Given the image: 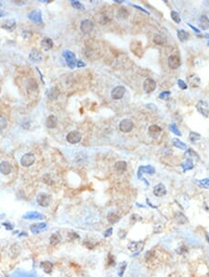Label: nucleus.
Returning <instances> with one entry per match:
<instances>
[{"label": "nucleus", "mask_w": 209, "mask_h": 277, "mask_svg": "<svg viewBox=\"0 0 209 277\" xmlns=\"http://www.w3.org/2000/svg\"><path fill=\"white\" fill-rule=\"evenodd\" d=\"M62 55H63V57L66 61V64L70 68L73 69L76 66L77 60H76L75 54L73 51H68V50H64L63 51H62Z\"/></svg>", "instance_id": "nucleus-1"}, {"label": "nucleus", "mask_w": 209, "mask_h": 277, "mask_svg": "<svg viewBox=\"0 0 209 277\" xmlns=\"http://www.w3.org/2000/svg\"><path fill=\"white\" fill-rule=\"evenodd\" d=\"M34 162H36V156H34L33 153H26L24 154L22 159H20V164H22L23 167H30L32 166Z\"/></svg>", "instance_id": "nucleus-2"}, {"label": "nucleus", "mask_w": 209, "mask_h": 277, "mask_svg": "<svg viewBox=\"0 0 209 277\" xmlns=\"http://www.w3.org/2000/svg\"><path fill=\"white\" fill-rule=\"evenodd\" d=\"M81 139H82V135H81V134L79 133V132H77V131L70 132V133L66 136L67 142L70 143V144H73V145L79 143L81 141Z\"/></svg>", "instance_id": "nucleus-3"}, {"label": "nucleus", "mask_w": 209, "mask_h": 277, "mask_svg": "<svg viewBox=\"0 0 209 277\" xmlns=\"http://www.w3.org/2000/svg\"><path fill=\"white\" fill-rule=\"evenodd\" d=\"M125 93V88L124 86H116L113 89L111 93V96L114 100H120Z\"/></svg>", "instance_id": "nucleus-4"}, {"label": "nucleus", "mask_w": 209, "mask_h": 277, "mask_svg": "<svg viewBox=\"0 0 209 277\" xmlns=\"http://www.w3.org/2000/svg\"><path fill=\"white\" fill-rule=\"evenodd\" d=\"M36 202L37 204L42 206V207H47L50 204L51 202V197L50 195L47 194V193H40L38 194L37 198H36Z\"/></svg>", "instance_id": "nucleus-5"}, {"label": "nucleus", "mask_w": 209, "mask_h": 277, "mask_svg": "<svg viewBox=\"0 0 209 277\" xmlns=\"http://www.w3.org/2000/svg\"><path fill=\"white\" fill-rule=\"evenodd\" d=\"M134 128V124L130 120L128 119H125L123 120H121V122L119 123V129L122 133H129Z\"/></svg>", "instance_id": "nucleus-6"}, {"label": "nucleus", "mask_w": 209, "mask_h": 277, "mask_svg": "<svg viewBox=\"0 0 209 277\" xmlns=\"http://www.w3.org/2000/svg\"><path fill=\"white\" fill-rule=\"evenodd\" d=\"M28 18H29V20H31L32 22L36 23L37 24H43L42 13H41V10H36L31 11L29 14H28Z\"/></svg>", "instance_id": "nucleus-7"}, {"label": "nucleus", "mask_w": 209, "mask_h": 277, "mask_svg": "<svg viewBox=\"0 0 209 277\" xmlns=\"http://www.w3.org/2000/svg\"><path fill=\"white\" fill-rule=\"evenodd\" d=\"M155 173V169L151 165H146V166H141L138 170V178H142V176L144 174L148 175H153Z\"/></svg>", "instance_id": "nucleus-8"}, {"label": "nucleus", "mask_w": 209, "mask_h": 277, "mask_svg": "<svg viewBox=\"0 0 209 277\" xmlns=\"http://www.w3.org/2000/svg\"><path fill=\"white\" fill-rule=\"evenodd\" d=\"M80 29L84 34H88L94 29V23L90 20H84L81 22Z\"/></svg>", "instance_id": "nucleus-9"}, {"label": "nucleus", "mask_w": 209, "mask_h": 277, "mask_svg": "<svg viewBox=\"0 0 209 277\" xmlns=\"http://www.w3.org/2000/svg\"><path fill=\"white\" fill-rule=\"evenodd\" d=\"M155 89H156V82L154 80L152 79H145V81L143 82V90L145 91V93H152L153 91H155Z\"/></svg>", "instance_id": "nucleus-10"}, {"label": "nucleus", "mask_w": 209, "mask_h": 277, "mask_svg": "<svg viewBox=\"0 0 209 277\" xmlns=\"http://www.w3.org/2000/svg\"><path fill=\"white\" fill-rule=\"evenodd\" d=\"M29 59L32 63H40L43 59V56H42V53L39 50L33 49L29 53Z\"/></svg>", "instance_id": "nucleus-11"}, {"label": "nucleus", "mask_w": 209, "mask_h": 277, "mask_svg": "<svg viewBox=\"0 0 209 277\" xmlns=\"http://www.w3.org/2000/svg\"><path fill=\"white\" fill-rule=\"evenodd\" d=\"M16 26H17V24H16V21L13 20V19H9V20H7L5 22H3L1 27L6 30V31H9V32H12L16 29Z\"/></svg>", "instance_id": "nucleus-12"}, {"label": "nucleus", "mask_w": 209, "mask_h": 277, "mask_svg": "<svg viewBox=\"0 0 209 277\" xmlns=\"http://www.w3.org/2000/svg\"><path fill=\"white\" fill-rule=\"evenodd\" d=\"M166 193H167V190H166L165 186L162 183L157 184L154 188H153V194L157 197H163Z\"/></svg>", "instance_id": "nucleus-13"}, {"label": "nucleus", "mask_w": 209, "mask_h": 277, "mask_svg": "<svg viewBox=\"0 0 209 277\" xmlns=\"http://www.w3.org/2000/svg\"><path fill=\"white\" fill-rule=\"evenodd\" d=\"M12 172V165L7 161H4L0 163V173L4 176H8Z\"/></svg>", "instance_id": "nucleus-14"}, {"label": "nucleus", "mask_w": 209, "mask_h": 277, "mask_svg": "<svg viewBox=\"0 0 209 277\" xmlns=\"http://www.w3.org/2000/svg\"><path fill=\"white\" fill-rule=\"evenodd\" d=\"M167 64H168V66L171 69H177L180 65V59L178 56H177V55H171V56L168 58Z\"/></svg>", "instance_id": "nucleus-15"}, {"label": "nucleus", "mask_w": 209, "mask_h": 277, "mask_svg": "<svg viewBox=\"0 0 209 277\" xmlns=\"http://www.w3.org/2000/svg\"><path fill=\"white\" fill-rule=\"evenodd\" d=\"M161 132H162V129L160 128L158 125H151L149 127L148 134L151 138L156 139V138H158V136L160 135V134H161Z\"/></svg>", "instance_id": "nucleus-16"}, {"label": "nucleus", "mask_w": 209, "mask_h": 277, "mask_svg": "<svg viewBox=\"0 0 209 277\" xmlns=\"http://www.w3.org/2000/svg\"><path fill=\"white\" fill-rule=\"evenodd\" d=\"M196 107H197V109H198V111L203 115L204 117H208V115H209V109H208V106H207V104L205 103V102H204V101H200L198 104H197V106H196Z\"/></svg>", "instance_id": "nucleus-17"}, {"label": "nucleus", "mask_w": 209, "mask_h": 277, "mask_svg": "<svg viewBox=\"0 0 209 277\" xmlns=\"http://www.w3.org/2000/svg\"><path fill=\"white\" fill-rule=\"evenodd\" d=\"M58 124V119L57 117L54 115H50L47 117V119L46 120V126L47 129H53L57 126Z\"/></svg>", "instance_id": "nucleus-18"}, {"label": "nucleus", "mask_w": 209, "mask_h": 277, "mask_svg": "<svg viewBox=\"0 0 209 277\" xmlns=\"http://www.w3.org/2000/svg\"><path fill=\"white\" fill-rule=\"evenodd\" d=\"M143 245H144V243L142 242H131V243L128 244L127 247L130 251L132 252H136V251H139L141 250L143 248Z\"/></svg>", "instance_id": "nucleus-19"}, {"label": "nucleus", "mask_w": 209, "mask_h": 277, "mask_svg": "<svg viewBox=\"0 0 209 277\" xmlns=\"http://www.w3.org/2000/svg\"><path fill=\"white\" fill-rule=\"evenodd\" d=\"M127 163L124 161L117 162L114 164V170L118 174H123V173H125V170H127Z\"/></svg>", "instance_id": "nucleus-20"}, {"label": "nucleus", "mask_w": 209, "mask_h": 277, "mask_svg": "<svg viewBox=\"0 0 209 277\" xmlns=\"http://www.w3.org/2000/svg\"><path fill=\"white\" fill-rule=\"evenodd\" d=\"M53 45H54L53 41L50 37H45V38H43V39L41 40V46H42V48H43L45 51L51 50L52 48H53Z\"/></svg>", "instance_id": "nucleus-21"}, {"label": "nucleus", "mask_w": 209, "mask_h": 277, "mask_svg": "<svg viewBox=\"0 0 209 277\" xmlns=\"http://www.w3.org/2000/svg\"><path fill=\"white\" fill-rule=\"evenodd\" d=\"M26 89H27V91H29V92H36L38 90V85L36 79H30L28 80L26 84Z\"/></svg>", "instance_id": "nucleus-22"}, {"label": "nucleus", "mask_w": 209, "mask_h": 277, "mask_svg": "<svg viewBox=\"0 0 209 277\" xmlns=\"http://www.w3.org/2000/svg\"><path fill=\"white\" fill-rule=\"evenodd\" d=\"M188 81L190 83V86L192 88L198 87L201 84V79H199V77H197L196 75H191L189 78H188Z\"/></svg>", "instance_id": "nucleus-23"}, {"label": "nucleus", "mask_w": 209, "mask_h": 277, "mask_svg": "<svg viewBox=\"0 0 209 277\" xmlns=\"http://www.w3.org/2000/svg\"><path fill=\"white\" fill-rule=\"evenodd\" d=\"M40 267L46 273L50 274V273H52L53 264H52V262H50V261H43V262H41Z\"/></svg>", "instance_id": "nucleus-24"}, {"label": "nucleus", "mask_w": 209, "mask_h": 277, "mask_svg": "<svg viewBox=\"0 0 209 277\" xmlns=\"http://www.w3.org/2000/svg\"><path fill=\"white\" fill-rule=\"evenodd\" d=\"M59 94H60V91H59V89L56 88V87H53V88L50 89L47 91V97L50 98V99H57Z\"/></svg>", "instance_id": "nucleus-25"}, {"label": "nucleus", "mask_w": 209, "mask_h": 277, "mask_svg": "<svg viewBox=\"0 0 209 277\" xmlns=\"http://www.w3.org/2000/svg\"><path fill=\"white\" fill-rule=\"evenodd\" d=\"M172 144H173L174 147H176V148H179L181 150H186L188 148L187 145L185 143H183L182 141H180L178 138H173V139H172Z\"/></svg>", "instance_id": "nucleus-26"}, {"label": "nucleus", "mask_w": 209, "mask_h": 277, "mask_svg": "<svg viewBox=\"0 0 209 277\" xmlns=\"http://www.w3.org/2000/svg\"><path fill=\"white\" fill-rule=\"evenodd\" d=\"M199 25L203 30H206L209 28V19L205 15H202L199 20Z\"/></svg>", "instance_id": "nucleus-27"}, {"label": "nucleus", "mask_w": 209, "mask_h": 277, "mask_svg": "<svg viewBox=\"0 0 209 277\" xmlns=\"http://www.w3.org/2000/svg\"><path fill=\"white\" fill-rule=\"evenodd\" d=\"M107 219H108V221L110 222V224H115V223H117L118 221L120 220V217H119V216H117V215L115 214V213H114V212H110L109 214H108V216H107Z\"/></svg>", "instance_id": "nucleus-28"}, {"label": "nucleus", "mask_w": 209, "mask_h": 277, "mask_svg": "<svg viewBox=\"0 0 209 277\" xmlns=\"http://www.w3.org/2000/svg\"><path fill=\"white\" fill-rule=\"evenodd\" d=\"M47 227V225L45 223H39V224H33V226H31V231L33 233H38L41 231H43L44 229Z\"/></svg>", "instance_id": "nucleus-29"}, {"label": "nucleus", "mask_w": 209, "mask_h": 277, "mask_svg": "<svg viewBox=\"0 0 209 277\" xmlns=\"http://www.w3.org/2000/svg\"><path fill=\"white\" fill-rule=\"evenodd\" d=\"M189 37H190L189 33L186 32L185 30H182V29L178 30V39L181 41V42H184V41L188 40Z\"/></svg>", "instance_id": "nucleus-30"}, {"label": "nucleus", "mask_w": 209, "mask_h": 277, "mask_svg": "<svg viewBox=\"0 0 209 277\" xmlns=\"http://www.w3.org/2000/svg\"><path fill=\"white\" fill-rule=\"evenodd\" d=\"M128 16H129V12L125 8H121V9L118 10V11H117V18L118 19L125 20V19H127Z\"/></svg>", "instance_id": "nucleus-31"}, {"label": "nucleus", "mask_w": 209, "mask_h": 277, "mask_svg": "<svg viewBox=\"0 0 209 277\" xmlns=\"http://www.w3.org/2000/svg\"><path fill=\"white\" fill-rule=\"evenodd\" d=\"M50 242L51 245H57L60 242V235L57 232L53 233L50 238Z\"/></svg>", "instance_id": "nucleus-32"}, {"label": "nucleus", "mask_w": 209, "mask_h": 277, "mask_svg": "<svg viewBox=\"0 0 209 277\" xmlns=\"http://www.w3.org/2000/svg\"><path fill=\"white\" fill-rule=\"evenodd\" d=\"M175 220H176V222L178 224H185L186 221H187V218L181 212H178L175 216Z\"/></svg>", "instance_id": "nucleus-33"}, {"label": "nucleus", "mask_w": 209, "mask_h": 277, "mask_svg": "<svg viewBox=\"0 0 209 277\" xmlns=\"http://www.w3.org/2000/svg\"><path fill=\"white\" fill-rule=\"evenodd\" d=\"M181 166H182V168H183V171L184 172H186V171H189V170H192V168H193V162H192V161L191 160V159H187V160L181 164Z\"/></svg>", "instance_id": "nucleus-34"}, {"label": "nucleus", "mask_w": 209, "mask_h": 277, "mask_svg": "<svg viewBox=\"0 0 209 277\" xmlns=\"http://www.w3.org/2000/svg\"><path fill=\"white\" fill-rule=\"evenodd\" d=\"M31 218V219H33V218H43V216H42L41 214L39 213H36V212H31V213H27L25 216H24V218Z\"/></svg>", "instance_id": "nucleus-35"}, {"label": "nucleus", "mask_w": 209, "mask_h": 277, "mask_svg": "<svg viewBox=\"0 0 209 277\" xmlns=\"http://www.w3.org/2000/svg\"><path fill=\"white\" fill-rule=\"evenodd\" d=\"M170 15H171V19L174 21V22L177 23V24H180L181 19H180V16H179V14H178V13L177 11L172 10L171 13H170Z\"/></svg>", "instance_id": "nucleus-36"}, {"label": "nucleus", "mask_w": 209, "mask_h": 277, "mask_svg": "<svg viewBox=\"0 0 209 277\" xmlns=\"http://www.w3.org/2000/svg\"><path fill=\"white\" fill-rule=\"evenodd\" d=\"M7 125H8V119L5 116L0 115V131L4 130Z\"/></svg>", "instance_id": "nucleus-37"}, {"label": "nucleus", "mask_w": 209, "mask_h": 277, "mask_svg": "<svg viewBox=\"0 0 209 277\" xmlns=\"http://www.w3.org/2000/svg\"><path fill=\"white\" fill-rule=\"evenodd\" d=\"M200 139H201V135L198 133H195V132H191L190 133V140L192 143L197 142Z\"/></svg>", "instance_id": "nucleus-38"}, {"label": "nucleus", "mask_w": 209, "mask_h": 277, "mask_svg": "<svg viewBox=\"0 0 209 277\" xmlns=\"http://www.w3.org/2000/svg\"><path fill=\"white\" fill-rule=\"evenodd\" d=\"M169 129H170V131L172 132V133H174V134H175L176 135L181 136V133H180V131L178 130V126L176 125L175 123H172V124H170V125H169Z\"/></svg>", "instance_id": "nucleus-39"}, {"label": "nucleus", "mask_w": 209, "mask_h": 277, "mask_svg": "<svg viewBox=\"0 0 209 277\" xmlns=\"http://www.w3.org/2000/svg\"><path fill=\"white\" fill-rule=\"evenodd\" d=\"M71 4H72V6L74 7V9H76V10H83L84 9H85V7H84V5L81 3V2H79V1H71Z\"/></svg>", "instance_id": "nucleus-40"}, {"label": "nucleus", "mask_w": 209, "mask_h": 277, "mask_svg": "<svg viewBox=\"0 0 209 277\" xmlns=\"http://www.w3.org/2000/svg\"><path fill=\"white\" fill-rule=\"evenodd\" d=\"M153 42L157 45H163L165 43V40L161 36H160V35H156V36L154 37V38H153Z\"/></svg>", "instance_id": "nucleus-41"}, {"label": "nucleus", "mask_w": 209, "mask_h": 277, "mask_svg": "<svg viewBox=\"0 0 209 277\" xmlns=\"http://www.w3.org/2000/svg\"><path fill=\"white\" fill-rule=\"evenodd\" d=\"M197 184L202 187V188H207L209 187V178H205V179H202L200 181L197 182Z\"/></svg>", "instance_id": "nucleus-42"}, {"label": "nucleus", "mask_w": 209, "mask_h": 277, "mask_svg": "<svg viewBox=\"0 0 209 277\" xmlns=\"http://www.w3.org/2000/svg\"><path fill=\"white\" fill-rule=\"evenodd\" d=\"M127 264L125 262H123V263H121V264L119 265V272H118V275H119V277H122L124 275L125 270L127 269Z\"/></svg>", "instance_id": "nucleus-43"}, {"label": "nucleus", "mask_w": 209, "mask_h": 277, "mask_svg": "<svg viewBox=\"0 0 209 277\" xmlns=\"http://www.w3.org/2000/svg\"><path fill=\"white\" fill-rule=\"evenodd\" d=\"M170 92H167V91H165V92H162L161 93L159 94V98L162 99V100H166L169 98L170 96Z\"/></svg>", "instance_id": "nucleus-44"}, {"label": "nucleus", "mask_w": 209, "mask_h": 277, "mask_svg": "<svg viewBox=\"0 0 209 277\" xmlns=\"http://www.w3.org/2000/svg\"><path fill=\"white\" fill-rule=\"evenodd\" d=\"M178 85L181 90H186L188 88V85L186 84V82L182 79H178Z\"/></svg>", "instance_id": "nucleus-45"}, {"label": "nucleus", "mask_w": 209, "mask_h": 277, "mask_svg": "<svg viewBox=\"0 0 209 277\" xmlns=\"http://www.w3.org/2000/svg\"><path fill=\"white\" fill-rule=\"evenodd\" d=\"M110 21V18H108V16L107 15H102V16H100V24H106L108 22Z\"/></svg>", "instance_id": "nucleus-46"}, {"label": "nucleus", "mask_w": 209, "mask_h": 277, "mask_svg": "<svg viewBox=\"0 0 209 277\" xmlns=\"http://www.w3.org/2000/svg\"><path fill=\"white\" fill-rule=\"evenodd\" d=\"M113 228H109V229H107V230L104 231V233H103V236L105 237V238H107V237H110L111 234H113Z\"/></svg>", "instance_id": "nucleus-47"}, {"label": "nucleus", "mask_w": 209, "mask_h": 277, "mask_svg": "<svg viewBox=\"0 0 209 277\" xmlns=\"http://www.w3.org/2000/svg\"><path fill=\"white\" fill-rule=\"evenodd\" d=\"M79 238V235L76 234L75 232H70L69 233V239L70 240H74V239H77Z\"/></svg>", "instance_id": "nucleus-48"}, {"label": "nucleus", "mask_w": 209, "mask_h": 277, "mask_svg": "<svg viewBox=\"0 0 209 277\" xmlns=\"http://www.w3.org/2000/svg\"><path fill=\"white\" fill-rule=\"evenodd\" d=\"M108 264L111 266H114L115 265V262H114V258L113 257V256H109V259H108Z\"/></svg>", "instance_id": "nucleus-49"}, {"label": "nucleus", "mask_w": 209, "mask_h": 277, "mask_svg": "<svg viewBox=\"0 0 209 277\" xmlns=\"http://www.w3.org/2000/svg\"><path fill=\"white\" fill-rule=\"evenodd\" d=\"M125 235H127V231H125L121 230L119 232H118V236H119V238H121V239H124L125 237Z\"/></svg>", "instance_id": "nucleus-50"}, {"label": "nucleus", "mask_w": 209, "mask_h": 277, "mask_svg": "<svg viewBox=\"0 0 209 277\" xmlns=\"http://www.w3.org/2000/svg\"><path fill=\"white\" fill-rule=\"evenodd\" d=\"M131 6H132V7H134V8H137V9H138V10H142L143 12L147 13V14H148V13H149V12H148L147 10H144L143 8H141V7H139V6H137V5H134V4H131Z\"/></svg>", "instance_id": "nucleus-51"}, {"label": "nucleus", "mask_w": 209, "mask_h": 277, "mask_svg": "<svg viewBox=\"0 0 209 277\" xmlns=\"http://www.w3.org/2000/svg\"><path fill=\"white\" fill-rule=\"evenodd\" d=\"M76 66H77V67H84V66H86V64L84 63V62H82V61H77V63H76Z\"/></svg>", "instance_id": "nucleus-52"}, {"label": "nucleus", "mask_w": 209, "mask_h": 277, "mask_svg": "<svg viewBox=\"0 0 209 277\" xmlns=\"http://www.w3.org/2000/svg\"><path fill=\"white\" fill-rule=\"evenodd\" d=\"M188 25H189V26L191 27V28H192V30H193L194 32H196L197 34H199V33H201V31H200L199 29H197V28H196V27H194L193 25H192V24H188Z\"/></svg>", "instance_id": "nucleus-53"}, {"label": "nucleus", "mask_w": 209, "mask_h": 277, "mask_svg": "<svg viewBox=\"0 0 209 277\" xmlns=\"http://www.w3.org/2000/svg\"><path fill=\"white\" fill-rule=\"evenodd\" d=\"M7 15V12L3 10H0V18L1 17H5Z\"/></svg>", "instance_id": "nucleus-54"}, {"label": "nucleus", "mask_w": 209, "mask_h": 277, "mask_svg": "<svg viewBox=\"0 0 209 277\" xmlns=\"http://www.w3.org/2000/svg\"><path fill=\"white\" fill-rule=\"evenodd\" d=\"M205 37H206V38H209V34H205Z\"/></svg>", "instance_id": "nucleus-55"}, {"label": "nucleus", "mask_w": 209, "mask_h": 277, "mask_svg": "<svg viewBox=\"0 0 209 277\" xmlns=\"http://www.w3.org/2000/svg\"><path fill=\"white\" fill-rule=\"evenodd\" d=\"M206 239H207V242L209 243V236H206Z\"/></svg>", "instance_id": "nucleus-56"}, {"label": "nucleus", "mask_w": 209, "mask_h": 277, "mask_svg": "<svg viewBox=\"0 0 209 277\" xmlns=\"http://www.w3.org/2000/svg\"><path fill=\"white\" fill-rule=\"evenodd\" d=\"M0 260H1V255H0Z\"/></svg>", "instance_id": "nucleus-57"}, {"label": "nucleus", "mask_w": 209, "mask_h": 277, "mask_svg": "<svg viewBox=\"0 0 209 277\" xmlns=\"http://www.w3.org/2000/svg\"><path fill=\"white\" fill-rule=\"evenodd\" d=\"M1 5H2V3H1V2H0V6H1Z\"/></svg>", "instance_id": "nucleus-58"}, {"label": "nucleus", "mask_w": 209, "mask_h": 277, "mask_svg": "<svg viewBox=\"0 0 209 277\" xmlns=\"http://www.w3.org/2000/svg\"><path fill=\"white\" fill-rule=\"evenodd\" d=\"M207 44H208V45H209V41H208V42H207Z\"/></svg>", "instance_id": "nucleus-59"}]
</instances>
